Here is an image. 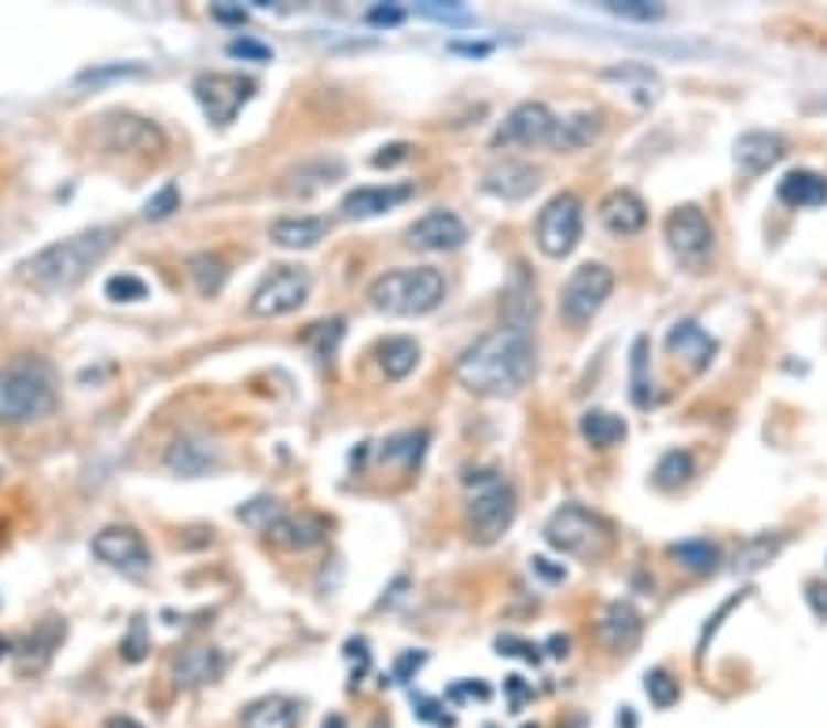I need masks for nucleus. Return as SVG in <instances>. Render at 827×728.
Masks as SVG:
<instances>
[{
    "label": "nucleus",
    "instance_id": "52",
    "mask_svg": "<svg viewBox=\"0 0 827 728\" xmlns=\"http://www.w3.org/2000/svg\"><path fill=\"white\" fill-rule=\"evenodd\" d=\"M115 74H140V66H110V71H85L82 82H96V77H115Z\"/></svg>",
    "mask_w": 827,
    "mask_h": 728
},
{
    "label": "nucleus",
    "instance_id": "20",
    "mask_svg": "<svg viewBox=\"0 0 827 728\" xmlns=\"http://www.w3.org/2000/svg\"><path fill=\"white\" fill-rule=\"evenodd\" d=\"M537 184H540V173L529 162H518V159L493 162L482 176L485 192L496 195V199H507V203H518V199L534 195Z\"/></svg>",
    "mask_w": 827,
    "mask_h": 728
},
{
    "label": "nucleus",
    "instance_id": "49",
    "mask_svg": "<svg viewBox=\"0 0 827 728\" xmlns=\"http://www.w3.org/2000/svg\"><path fill=\"white\" fill-rule=\"evenodd\" d=\"M423 662H427V655H423V651H408V655H401V659H397V666H394V677H397V681H408V673H412V670H419V666H423Z\"/></svg>",
    "mask_w": 827,
    "mask_h": 728
},
{
    "label": "nucleus",
    "instance_id": "11",
    "mask_svg": "<svg viewBox=\"0 0 827 728\" xmlns=\"http://www.w3.org/2000/svg\"><path fill=\"white\" fill-rule=\"evenodd\" d=\"M666 243H669V250L677 254L680 261L699 265L706 254L713 250V225H710V217H706L695 203L677 206L666 217Z\"/></svg>",
    "mask_w": 827,
    "mask_h": 728
},
{
    "label": "nucleus",
    "instance_id": "24",
    "mask_svg": "<svg viewBox=\"0 0 827 728\" xmlns=\"http://www.w3.org/2000/svg\"><path fill=\"white\" fill-rule=\"evenodd\" d=\"M666 350L673 353V357L688 361L691 372H706L717 353V342L706 335V331L695 324V320H677V324L669 328L666 335Z\"/></svg>",
    "mask_w": 827,
    "mask_h": 728
},
{
    "label": "nucleus",
    "instance_id": "14",
    "mask_svg": "<svg viewBox=\"0 0 827 728\" xmlns=\"http://www.w3.org/2000/svg\"><path fill=\"white\" fill-rule=\"evenodd\" d=\"M463 243H468V225L452 210H430V214H423L408 228V247L416 250L441 254V250H457Z\"/></svg>",
    "mask_w": 827,
    "mask_h": 728
},
{
    "label": "nucleus",
    "instance_id": "18",
    "mask_svg": "<svg viewBox=\"0 0 827 728\" xmlns=\"http://www.w3.org/2000/svg\"><path fill=\"white\" fill-rule=\"evenodd\" d=\"M783 154H787V140H783L780 132H765V129L743 132V137L735 140V170L743 176H761L765 170H772Z\"/></svg>",
    "mask_w": 827,
    "mask_h": 728
},
{
    "label": "nucleus",
    "instance_id": "7",
    "mask_svg": "<svg viewBox=\"0 0 827 728\" xmlns=\"http://www.w3.org/2000/svg\"><path fill=\"white\" fill-rule=\"evenodd\" d=\"M614 291V272L603 261H584L570 272L559 295V313L570 328H584L606 306Z\"/></svg>",
    "mask_w": 827,
    "mask_h": 728
},
{
    "label": "nucleus",
    "instance_id": "41",
    "mask_svg": "<svg viewBox=\"0 0 827 728\" xmlns=\"http://www.w3.org/2000/svg\"><path fill=\"white\" fill-rule=\"evenodd\" d=\"M606 11L622 19H636V22H651L662 15L658 4H644V0H606Z\"/></svg>",
    "mask_w": 827,
    "mask_h": 728
},
{
    "label": "nucleus",
    "instance_id": "15",
    "mask_svg": "<svg viewBox=\"0 0 827 728\" xmlns=\"http://www.w3.org/2000/svg\"><path fill=\"white\" fill-rule=\"evenodd\" d=\"M595 636H600V644L606 651H614V655H629V651L640 644V636H644V618H640L633 603L614 600L603 607L600 622H595Z\"/></svg>",
    "mask_w": 827,
    "mask_h": 728
},
{
    "label": "nucleus",
    "instance_id": "28",
    "mask_svg": "<svg viewBox=\"0 0 827 728\" xmlns=\"http://www.w3.org/2000/svg\"><path fill=\"white\" fill-rule=\"evenodd\" d=\"M776 199L791 210H816L827 203V176L816 170H791L776 188Z\"/></svg>",
    "mask_w": 827,
    "mask_h": 728
},
{
    "label": "nucleus",
    "instance_id": "6",
    "mask_svg": "<svg viewBox=\"0 0 827 728\" xmlns=\"http://www.w3.org/2000/svg\"><path fill=\"white\" fill-rule=\"evenodd\" d=\"M545 540L556 552H562V556L595 563L614 548V526L600 512H589L581 504H562L548 518Z\"/></svg>",
    "mask_w": 827,
    "mask_h": 728
},
{
    "label": "nucleus",
    "instance_id": "56",
    "mask_svg": "<svg viewBox=\"0 0 827 728\" xmlns=\"http://www.w3.org/2000/svg\"><path fill=\"white\" fill-rule=\"evenodd\" d=\"M548 647H551V655L562 659V655H567V647H570V640H567V636H551Z\"/></svg>",
    "mask_w": 827,
    "mask_h": 728
},
{
    "label": "nucleus",
    "instance_id": "58",
    "mask_svg": "<svg viewBox=\"0 0 827 728\" xmlns=\"http://www.w3.org/2000/svg\"><path fill=\"white\" fill-rule=\"evenodd\" d=\"M324 728H346V721H342V717H339V714H331V717H327V721H324Z\"/></svg>",
    "mask_w": 827,
    "mask_h": 728
},
{
    "label": "nucleus",
    "instance_id": "27",
    "mask_svg": "<svg viewBox=\"0 0 827 728\" xmlns=\"http://www.w3.org/2000/svg\"><path fill=\"white\" fill-rule=\"evenodd\" d=\"M298 721H302V703L291 695H265L243 710L239 728H298Z\"/></svg>",
    "mask_w": 827,
    "mask_h": 728
},
{
    "label": "nucleus",
    "instance_id": "9",
    "mask_svg": "<svg viewBox=\"0 0 827 728\" xmlns=\"http://www.w3.org/2000/svg\"><path fill=\"white\" fill-rule=\"evenodd\" d=\"M581 199L573 192H559L551 195L537 214V247L548 254V258H567V254L581 243V228H584V214H581Z\"/></svg>",
    "mask_w": 827,
    "mask_h": 728
},
{
    "label": "nucleus",
    "instance_id": "55",
    "mask_svg": "<svg viewBox=\"0 0 827 728\" xmlns=\"http://www.w3.org/2000/svg\"><path fill=\"white\" fill-rule=\"evenodd\" d=\"M104 728H143L140 721H132V717H126V714H121V717H107V721H104Z\"/></svg>",
    "mask_w": 827,
    "mask_h": 728
},
{
    "label": "nucleus",
    "instance_id": "23",
    "mask_svg": "<svg viewBox=\"0 0 827 728\" xmlns=\"http://www.w3.org/2000/svg\"><path fill=\"white\" fill-rule=\"evenodd\" d=\"M165 468L184 479H198L221 468V449L206 438H176L165 452Z\"/></svg>",
    "mask_w": 827,
    "mask_h": 728
},
{
    "label": "nucleus",
    "instance_id": "35",
    "mask_svg": "<svg viewBox=\"0 0 827 728\" xmlns=\"http://www.w3.org/2000/svg\"><path fill=\"white\" fill-rule=\"evenodd\" d=\"M427 449V435L423 430H408V435H394L390 441H383V460L390 463H405V468H416L419 457Z\"/></svg>",
    "mask_w": 827,
    "mask_h": 728
},
{
    "label": "nucleus",
    "instance_id": "29",
    "mask_svg": "<svg viewBox=\"0 0 827 728\" xmlns=\"http://www.w3.org/2000/svg\"><path fill=\"white\" fill-rule=\"evenodd\" d=\"M419 364V342L408 339V335H394L386 339L379 346V368L386 379H405V375H412Z\"/></svg>",
    "mask_w": 827,
    "mask_h": 728
},
{
    "label": "nucleus",
    "instance_id": "36",
    "mask_svg": "<svg viewBox=\"0 0 827 728\" xmlns=\"http://www.w3.org/2000/svg\"><path fill=\"white\" fill-rule=\"evenodd\" d=\"M280 515H283V504L272 501V496H258V501L239 507V523H247L250 529H261V534H269V526Z\"/></svg>",
    "mask_w": 827,
    "mask_h": 728
},
{
    "label": "nucleus",
    "instance_id": "32",
    "mask_svg": "<svg viewBox=\"0 0 827 728\" xmlns=\"http://www.w3.org/2000/svg\"><path fill=\"white\" fill-rule=\"evenodd\" d=\"M695 474V460L688 449H669L662 452V460L655 463V485L658 490H680Z\"/></svg>",
    "mask_w": 827,
    "mask_h": 728
},
{
    "label": "nucleus",
    "instance_id": "44",
    "mask_svg": "<svg viewBox=\"0 0 827 728\" xmlns=\"http://www.w3.org/2000/svg\"><path fill=\"white\" fill-rule=\"evenodd\" d=\"M121 651H126V662H140L151 651L148 636H143V618H137V622L129 625V636L121 640Z\"/></svg>",
    "mask_w": 827,
    "mask_h": 728
},
{
    "label": "nucleus",
    "instance_id": "10",
    "mask_svg": "<svg viewBox=\"0 0 827 728\" xmlns=\"http://www.w3.org/2000/svg\"><path fill=\"white\" fill-rule=\"evenodd\" d=\"M254 88L258 85H254V77H247V74H217L214 71V74H198L192 93L198 99V107H203L206 121H214L217 129H225L236 121L239 110L250 104Z\"/></svg>",
    "mask_w": 827,
    "mask_h": 728
},
{
    "label": "nucleus",
    "instance_id": "42",
    "mask_svg": "<svg viewBox=\"0 0 827 728\" xmlns=\"http://www.w3.org/2000/svg\"><path fill=\"white\" fill-rule=\"evenodd\" d=\"M647 339H636L633 342V402L644 408L651 397H647V379H644V368H647Z\"/></svg>",
    "mask_w": 827,
    "mask_h": 728
},
{
    "label": "nucleus",
    "instance_id": "45",
    "mask_svg": "<svg viewBox=\"0 0 827 728\" xmlns=\"http://www.w3.org/2000/svg\"><path fill=\"white\" fill-rule=\"evenodd\" d=\"M416 717H419V721H427V725H434V728L457 725V721H452V714H441V706L434 699H423V695L416 699Z\"/></svg>",
    "mask_w": 827,
    "mask_h": 728
},
{
    "label": "nucleus",
    "instance_id": "39",
    "mask_svg": "<svg viewBox=\"0 0 827 728\" xmlns=\"http://www.w3.org/2000/svg\"><path fill=\"white\" fill-rule=\"evenodd\" d=\"M339 339H342V320H324V324H313V328H309V335H305L309 346L316 350V357H324V361L335 357Z\"/></svg>",
    "mask_w": 827,
    "mask_h": 728
},
{
    "label": "nucleus",
    "instance_id": "17",
    "mask_svg": "<svg viewBox=\"0 0 827 728\" xmlns=\"http://www.w3.org/2000/svg\"><path fill=\"white\" fill-rule=\"evenodd\" d=\"M416 195L412 184H364L346 192V199L339 203V214L346 221H364V217H379L386 210L408 203Z\"/></svg>",
    "mask_w": 827,
    "mask_h": 728
},
{
    "label": "nucleus",
    "instance_id": "19",
    "mask_svg": "<svg viewBox=\"0 0 827 728\" xmlns=\"http://www.w3.org/2000/svg\"><path fill=\"white\" fill-rule=\"evenodd\" d=\"M228 659L221 647H187L181 659H173V684L184 692L192 688H206V684L221 681V673H225Z\"/></svg>",
    "mask_w": 827,
    "mask_h": 728
},
{
    "label": "nucleus",
    "instance_id": "16",
    "mask_svg": "<svg viewBox=\"0 0 827 728\" xmlns=\"http://www.w3.org/2000/svg\"><path fill=\"white\" fill-rule=\"evenodd\" d=\"M551 121L556 115L537 104V99H526V104H518L512 115L504 118V126L496 129L493 143L501 148V143H523V148H534V143H548V132H551Z\"/></svg>",
    "mask_w": 827,
    "mask_h": 728
},
{
    "label": "nucleus",
    "instance_id": "50",
    "mask_svg": "<svg viewBox=\"0 0 827 728\" xmlns=\"http://www.w3.org/2000/svg\"><path fill=\"white\" fill-rule=\"evenodd\" d=\"M471 695H479V699H490V688H485V684H457V688H449V699L452 703L471 699Z\"/></svg>",
    "mask_w": 827,
    "mask_h": 728
},
{
    "label": "nucleus",
    "instance_id": "43",
    "mask_svg": "<svg viewBox=\"0 0 827 728\" xmlns=\"http://www.w3.org/2000/svg\"><path fill=\"white\" fill-rule=\"evenodd\" d=\"M419 15L427 19H441V22H471V11L463 4H441V0H427V4L416 8Z\"/></svg>",
    "mask_w": 827,
    "mask_h": 728
},
{
    "label": "nucleus",
    "instance_id": "48",
    "mask_svg": "<svg viewBox=\"0 0 827 728\" xmlns=\"http://www.w3.org/2000/svg\"><path fill=\"white\" fill-rule=\"evenodd\" d=\"M401 19H405V8H394V4H390V8L379 4V8L368 11V22H372V26H397Z\"/></svg>",
    "mask_w": 827,
    "mask_h": 728
},
{
    "label": "nucleus",
    "instance_id": "30",
    "mask_svg": "<svg viewBox=\"0 0 827 728\" xmlns=\"http://www.w3.org/2000/svg\"><path fill=\"white\" fill-rule=\"evenodd\" d=\"M625 419L614 413H603V408H589L581 416V438L589 441L592 449H611L625 438Z\"/></svg>",
    "mask_w": 827,
    "mask_h": 728
},
{
    "label": "nucleus",
    "instance_id": "53",
    "mask_svg": "<svg viewBox=\"0 0 827 728\" xmlns=\"http://www.w3.org/2000/svg\"><path fill=\"white\" fill-rule=\"evenodd\" d=\"M548 563H551V559H540V556H537V559H534V570L545 574L548 581H562V578H567V570H562V567H548Z\"/></svg>",
    "mask_w": 827,
    "mask_h": 728
},
{
    "label": "nucleus",
    "instance_id": "34",
    "mask_svg": "<svg viewBox=\"0 0 827 728\" xmlns=\"http://www.w3.org/2000/svg\"><path fill=\"white\" fill-rule=\"evenodd\" d=\"M780 548H783V537H754V540H747V545L735 552V574H754V570H761L765 563L776 559Z\"/></svg>",
    "mask_w": 827,
    "mask_h": 728
},
{
    "label": "nucleus",
    "instance_id": "2",
    "mask_svg": "<svg viewBox=\"0 0 827 728\" xmlns=\"http://www.w3.org/2000/svg\"><path fill=\"white\" fill-rule=\"evenodd\" d=\"M115 243H118L115 225L74 232V236L41 247L33 258L19 265L15 276H19V283H26L30 291H37V295H66L115 250Z\"/></svg>",
    "mask_w": 827,
    "mask_h": 728
},
{
    "label": "nucleus",
    "instance_id": "26",
    "mask_svg": "<svg viewBox=\"0 0 827 728\" xmlns=\"http://www.w3.org/2000/svg\"><path fill=\"white\" fill-rule=\"evenodd\" d=\"M331 221L327 217H309V214H291L269 225V239L283 250H309L320 239H327Z\"/></svg>",
    "mask_w": 827,
    "mask_h": 728
},
{
    "label": "nucleus",
    "instance_id": "40",
    "mask_svg": "<svg viewBox=\"0 0 827 728\" xmlns=\"http://www.w3.org/2000/svg\"><path fill=\"white\" fill-rule=\"evenodd\" d=\"M173 210H181V192H176V184H165L148 199V203H143V217L162 221V217H170Z\"/></svg>",
    "mask_w": 827,
    "mask_h": 728
},
{
    "label": "nucleus",
    "instance_id": "22",
    "mask_svg": "<svg viewBox=\"0 0 827 728\" xmlns=\"http://www.w3.org/2000/svg\"><path fill=\"white\" fill-rule=\"evenodd\" d=\"M327 534V523L313 512H283L276 523L269 526V540L272 545H280L287 552H305L320 545Z\"/></svg>",
    "mask_w": 827,
    "mask_h": 728
},
{
    "label": "nucleus",
    "instance_id": "38",
    "mask_svg": "<svg viewBox=\"0 0 827 728\" xmlns=\"http://www.w3.org/2000/svg\"><path fill=\"white\" fill-rule=\"evenodd\" d=\"M104 291L110 302H140V298H148V283L137 272H118L104 283Z\"/></svg>",
    "mask_w": 827,
    "mask_h": 728
},
{
    "label": "nucleus",
    "instance_id": "13",
    "mask_svg": "<svg viewBox=\"0 0 827 728\" xmlns=\"http://www.w3.org/2000/svg\"><path fill=\"white\" fill-rule=\"evenodd\" d=\"M104 143L110 151H129V154H154L165 148V132L154 121L140 115H107L104 118Z\"/></svg>",
    "mask_w": 827,
    "mask_h": 728
},
{
    "label": "nucleus",
    "instance_id": "37",
    "mask_svg": "<svg viewBox=\"0 0 827 728\" xmlns=\"http://www.w3.org/2000/svg\"><path fill=\"white\" fill-rule=\"evenodd\" d=\"M644 688H647V699L655 703L658 710H669V706L680 699V684L673 681L666 670H651L644 677Z\"/></svg>",
    "mask_w": 827,
    "mask_h": 728
},
{
    "label": "nucleus",
    "instance_id": "21",
    "mask_svg": "<svg viewBox=\"0 0 827 728\" xmlns=\"http://www.w3.org/2000/svg\"><path fill=\"white\" fill-rule=\"evenodd\" d=\"M600 225L614 236H636L647 225V206L644 199L629 188H614L611 195H603L600 203Z\"/></svg>",
    "mask_w": 827,
    "mask_h": 728
},
{
    "label": "nucleus",
    "instance_id": "5",
    "mask_svg": "<svg viewBox=\"0 0 827 728\" xmlns=\"http://www.w3.org/2000/svg\"><path fill=\"white\" fill-rule=\"evenodd\" d=\"M463 518H468V534L474 545H493V540H501L507 534V526L515 523L512 482L496 471H471Z\"/></svg>",
    "mask_w": 827,
    "mask_h": 728
},
{
    "label": "nucleus",
    "instance_id": "59",
    "mask_svg": "<svg viewBox=\"0 0 827 728\" xmlns=\"http://www.w3.org/2000/svg\"><path fill=\"white\" fill-rule=\"evenodd\" d=\"M526 728H537V725H526Z\"/></svg>",
    "mask_w": 827,
    "mask_h": 728
},
{
    "label": "nucleus",
    "instance_id": "8",
    "mask_svg": "<svg viewBox=\"0 0 827 728\" xmlns=\"http://www.w3.org/2000/svg\"><path fill=\"white\" fill-rule=\"evenodd\" d=\"M309 291H313V276H309V269H302V265H276V269L254 287L250 313L261 317V320L287 317V313H294V309L305 306Z\"/></svg>",
    "mask_w": 827,
    "mask_h": 728
},
{
    "label": "nucleus",
    "instance_id": "3",
    "mask_svg": "<svg viewBox=\"0 0 827 728\" xmlns=\"http://www.w3.org/2000/svg\"><path fill=\"white\" fill-rule=\"evenodd\" d=\"M60 379L44 357H15L0 368V424H33L55 413Z\"/></svg>",
    "mask_w": 827,
    "mask_h": 728
},
{
    "label": "nucleus",
    "instance_id": "1",
    "mask_svg": "<svg viewBox=\"0 0 827 728\" xmlns=\"http://www.w3.org/2000/svg\"><path fill=\"white\" fill-rule=\"evenodd\" d=\"M534 368H537V350L534 339H529V328L501 324L460 353L457 379L471 394L512 397L534 379Z\"/></svg>",
    "mask_w": 827,
    "mask_h": 728
},
{
    "label": "nucleus",
    "instance_id": "4",
    "mask_svg": "<svg viewBox=\"0 0 827 728\" xmlns=\"http://www.w3.org/2000/svg\"><path fill=\"white\" fill-rule=\"evenodd\" d=\"M445 298V276L434 265H412V269H390L368 283V302L390 317H423L434 313Z\"/></svg>",
    "mask_w": 827,
    "mask_h": 728
},
{
    "label": "nucleus",
    "instance_id": "33",
    "mask_svg": "<svg viewBox=\"0 0 827 728\" xmlns=\"http://www.w3.org/2000/svg\"><path fill=\"white\" fill-rule=\"evenodd\" d=\"M669 559H677V567L688 574H710L717 567V548L710 540H680L669 548Z\"/></svg>",
    "mask_w": 827,
    "mask_h": 728
},
{
    "label": "nucleus",
    "instance_id": "57",
    "mask_svg": "<svg viewBox=\"0 0 827 728\" xmlns=\"http://www.w3.org/2000/svg\"><path fill=\"white\" fill-rule=\"evenodd\" d=\"M457 52H468V55H485L490 52V44H452Z\"/></svg>",
    "mask_w": 827,
    "mask_h": 728
},
{
    "label": "nucleus",
    "instance_id": "51",
    "mask_svg": "<svg viewBox=\"0 0 827 728\" xmlns=\"http://www.w3.org/2000/svg\"><path fill=\"white\" fill-rule=\"evenodd\" d=\"M507 692H512V710H523V699H526V684L523 677H507Z\"/></svg>",
    "mask_w": 827,
    "mask_h": 728
},
{
    "label": "nucleus",
    "instance_id": "46",
    "mask_svg": "<svg viewBox=\"0 0 827 728\" xmlns=\"http://www.w3.org/2000/svg\"><path fill=\"white\" fill-rule=\"evenodd\" d=\"M228 55H239V60L265 63V60H272V49H269V44H258V41L239 38V41H232V44H228Z\"/></svg>",
    "mask_w": 827,
    "mask_h": 728
},
{
    "label": "nucleus",
    "instance_id": "31",
    "mask_svg": "<svg viewBox=\"0 0 827 728\" xmlns=\"http://www.w3.org/2000/svg\"><path fill=\"white\" fill-rule=\"evenodd\" d=\"M187 276H192L195 291L210 298V295H217L221 287H225L228 269H225V261H221L217 254H192V258H187Z\"/></svg>",
    "mask_w": 827,
    "mask_h": 728
},
{
    "label": "nucleus",
    "instance_id": "54",
    "mask_svg": "<svg viewBox=\"0 0 827 728\" xmlns=\"http://www.w3.org/2000/svg\"><path fill=\"white\" fill-rule=\"evenodd\" d=\"M214 19H221V22H239L247 19V11H239V8H225V4H214Z\"/></svg>",
    "mask_w": 827,
    "mask_h": 728
},
{
    "label": "nucleus",
    "instance_id": "25",
    "mask_svg": "<svg viewBox=\"0 0 827 728\" xmlns=\"http://www.w3.org/2000/svg\"><path fill=\"white\" fill-rule=\"evenodd\" d=\"M600 129H603L600 110H573V115H562V118L551 121L548 148L551 151H581L600 137Z\"/></svg>",
    "mask_w": 827,
    "mask_h": 728
},
{
    "label": "nucleus",
    "instance_id": "47",
    "mask_svg": "<svg viewBox=\"0 0 827 728\" xmlns=\"http://www.w3.org/2000/svg\"><path fill=\"white\" fill-rule=\"evenodd\" d=\"M408 143H386V148H379V154H372V165L375 170H383V165H397L408 159Z\"/></svg>",
    "mask_w": 827,
    "mask_h": 728
},
{
    "label": "nucleus",
    "instance_id": "12",
    "mask_svg": "<svg viewBox=\"0 0 827 728\" xmlns=\"http://www.w3.org/2000/svg\"><path fill=\"white\" fill-rule=\"evenodd\" d=\"M93 556L99 563L126 574H143L151 563V552L132 526H107L93 537Z\"/></svg>",
    "mask_w": 827,
    "mask_h": 728
}]
</instances>
